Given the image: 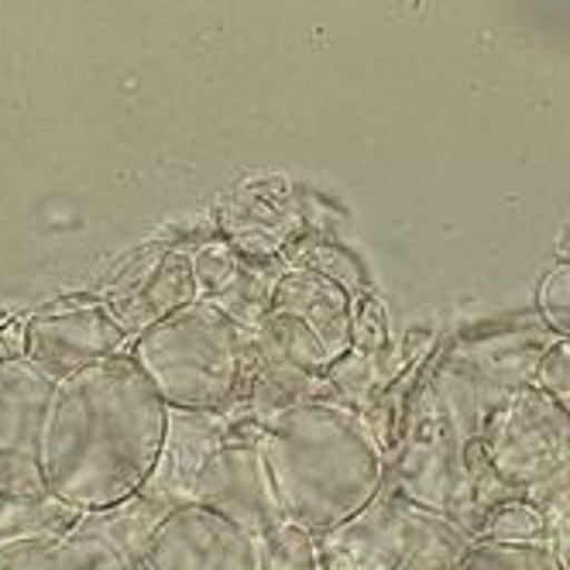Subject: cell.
I'll list each match as a JSON object with an SVG mask.
<instances>
[{
    "mask_svg": "<svg viewBox=\"0 0 570 570\" xmlns=\"http://www.w3.org/2000/svg\"><path fill=\"white\" fill-rule=\"evenodd\" d=\"M169 405L131 361L104 357L56 382L42 433L46 492L79 512L138 495L166 440Z\"/></svg>",
    "mask_w": 570,
    "mask_h": 570,
    "instance_id": "obj_1",
    "label": "cell"
},
{
    "mask_svg": "<svg viewBox=\"0 0 570 570\" xmlns=\"http://www.w3.org/2000/svg\"><path fill=\"white\" fill-rule=\"evenodd\" d=\"M285 519L323 537L368 509L389 481V451L364 413L337 399L303 402L262 430Z\"/></svg>",
    "mask_w": 570,
    "mask_h": 570,
    "instance_id": "obj_2",
    "label": "cell"
},
{
    "mask_svg": "<svg viewBox=\"0 0 570 570\" xmlns=\"http://www.w3.org/2000/svg\"><path fill=\"white\" fill-rule=\"evenodd\" d=\"M252 334L217 303L196 299L135 337L128 354L169 410L230 413L248 372Z\"/></svg>",
    "mask_w": 570,
    "mask_h": 570,
    "instance_id": "obj_3",
    "label": "cell"
},
{
    "mask_svg": "<svg viewBox=\"0 0 570 570\" xmlns=\"http://www.w3.org/2000/svg\"><path fill=\"white\" fill-rule=\"evenodd\" d=\"M316 543L327 570H454L474 547L451 515L416 505L389 481L368 509Z\"/></svg>",
    "mask_w": 570,
    "mask_h": 570,
    "instance_id": "obj_4",
    "label": "cell"
},
{
    "mask_svg": "<svg viewBox=\"0 0 570 570\" xmlns=\"http://www.w3.org/2000/svg\"><path fill=\"white\" fill-rule=\"evenodd\" d=\"M478 446L495 478L525 495L570 464V416L537 385H522L484 423Z\"/></svg>",
    "mask_w": 570,
    "mask_h": 570,
    "instance_id": "obj_5",
    "label": "cell"
},
{
    "mask_svg": "<svg viewBox=\"0 0 570 570\" xmlns=\"http://www.w3.org/2000/svg\"><path fill=\"white\" fill-rule=\"evenodd\" d=\"M196 502L230 519L244 533H252L258 540L285 522V509L278 502L275 481L262 451L258 426L230 420L227 440L210 458V464L203 468V478L196 484Z\"/></svg>",
    "mask_w": 570,
    "mask_h": 570,
    "instance_id": "obj_6",
    "label": "cell"
},
{
    "mask_svg": "<svg viewBox=\"0 0 570 570\" xmlns=\"http://www.w3.org/2000/svg\"><path fill=\"white\" fill-rule=\"evenodd\" d=\"M56 379L28 357L0 361V499H42V433Z\"/></svg>",
    "mask_w": 570,
    "mask_h": 570,
    "instance_id": "obj_7",
    "label": "cell"
},
{
    "mask_svg": "<svg viewBox=\"0 0 570 570\" xmlns=\"http://www.w3.org/2000/svg\"><path fill=\"white\" fill-rule=\"evenodd\" d=\"M128 347L125 327L104 299H62L28 316V361L56 382Z\"/></svg>",
    "mask_w": 570,
    "mask_h": 570,
    "instance_id": "obj_8",
    "label": "cell"
},
{
    "mask_svg": "<svg viewBox=\"0 0 570 570\" xmlns=\"http://www.w3.org/2000/svg\"><path fill=\"white\" fill-rule=\"evenodd\" d=\"M262 540L207 505H179L155 525L145 570H258Z\"/></svg>",
    "mask_w": 570,
    "mask_h": 570,
    "instance_id": "obj_9",
    "label": "cell"
},
{
    "mask_svg": "<svg viewBox=\"0 0 570 570\" xmlns=\"http://www.w3.org/2000/svg\"><path fill=\"white\" fill-rule=\"evenodd\" d=\"M199 299L196 278H193V255L161 248L131 262L117 282L107 289V306L120 320L128 341L151 331L155 323L169 320L176 309Z\"/></svg>",
    "mask_w": 570,
    "mask_h": 570,
    "instance_id": "obj_10",
    "label": "cell"
},
{
    "mask_svg": "<svg viewBox=\"0 0 570 570\" xmlns=\"http://www.w3.org/2000/svg\"><path fill=\"white\" fill-rule=\"evenodd\" d=\"M230 420L227 413H189V410H169L166 440L155 461V471L148 474L141 495L161 502L166 509L193 505L196 484L203 478V468L220 451L227 440Z\"/></svg>",
    "mask_w": 570,
    "mask_h": 570,
    "instance_id": "obj_11",
    "label": "cell"
},
{
    "mask_svg": "<svg viewBox=\"0 0 570 570\" xmlns=\"http://www.w3.org/2000/svg\"><path fill=\"white\" fill-rule=\"evenodd\" d=\"M227 244L244 258H282L303 237V207L282 179H255L240 186L224 210Z\"/></svg>",
    "mask_w": 570,
    "mask_h": 570,
    "instance_id": "obj_12",
    "label": "cell"
},
{
    "mask_svg": "<svg viewBox=\"0 0 570 570\" xmlns=\"http://www.w3.org/2000/svg\"><path fill=\"white\" fill-rule=\"evenodd\" d=\"M316 399H334L327 382H320V379L306 375L303 368H296L289 357L278 354L265 341L262 331H255L248 372H244L237 405L227 416L234 423H248V426L265 430L282 413L296 410V405H303V402H316Z\"/></svg>",
    "mask_w": 570,
    "mask_h": 570,
    "instance_id": "obj_13",
    "label": "cell"
},
{
    "mask_svg": "<svg viewBox=\"0 0 570 570\" xmlns=\"http://www.w3.org/2000/svg\"><path fill=\"white\" fill-rule=\"evenodd\" d=\"M351 303L337 282L293 265H285L275 289V309L303 320L334 361L351 351Z\"/></svg>",
    "mask_w": 570,
    "mask_h": 570,
    "instance_id": "obj_14",
    "label": "cell"
},
{
    "mask_svg": "<svg viewBox=\"0 0 570 570\" xmlns=\"http://www.w3.org/2000/svg\"><path fill=\"white\" fill-rule=\"evenodd\" d=\"M282 272H285V258H244L240 255L234 282L210 303H217L230 320L240 323V327L258 331L268 320V313L275 309V289H278Z\"/></svg>",
    "mask_w": 570,
    "mask_h": 570,
    "instance_id": "obj_15",
    "label": "cell"
},
{
    "mask_svg": "<svg viewBox=\"0 0 570 570\" xmlns=\"http://www.w3.org/2000/svg\"><path fill=\"white\" fill-rule=\"evenodd\" d=\"M389 351L382 354H357V351H347L344 357H337L327 372V389L337 402L351 405L357 413H368L372 402L392 385L399 382L405 372V364H392L385 357Z\"/></svg>",
    "mask_w": 570,
    "mask_h": 570,
    "instance_id": "obj_16",
    "label": "cell"
},
{
    "mask_svg": "<svg viewBox=\"0 0 570 570\" xmlns=\"http://www.w3.org/2000/svg\"><path fill=\"white\" fill-rule=\"evenodd\" d=\"M83 512L42 495V499H4L0 509V543L4 540H31V537H66L76 529Z\"/></svg>",
    "mask_w": 570,
    "mask_h": 570,
    "instance_id": "obj_17",
    "label": "cell"
},
{
    "mask_svg": "<svg viewBox=\"0 0 570 570\" xmlns=\"http://www.w3.org/2000/svg\"><path fill=\"white\" fill-rule=\"evenodd\" d=\"M282 258H285V265H293V268H309V272H316V275H323V278L337 282L351 299L372 293V289H368V272H364V265H361L347 248L334 244V240H323V237H299Z\"/></svg>",
    "mask_w": 570,
    "mask_h": 570,
    "instance_id": "obj_18",
    "label": "cell"
},
{
    "mask_svg": "<svg viewBox=\"0 0 570 570\" xmlns=\"http://www.w3.org/2000/svg\"><path fill=\"white\" fill-rule=\"evenodd\" d=\"M265 334V341L289 357L296 368H303L306 375L320 379V382H327V372H331V364L334 357L327 354V347L320 344V337L306 327L303 320L289 316V313H282V309H272L268 320L258 327Z\"/></svg>",
    "mask_w": 570,
    "mask_h": 570,
    "instance_id": "obj_19",
    "label": "cell"
},
{
    "mask_svg": "<svg viewBox=\"0 0 570 570\" xmlns=\"http://www.w3.org/2000/svg\"><path fill=\"white\" fill-rule=\"evenodd\" d=\"M0 570H94L87 550L66 537H31L0 543Z\"/></svg>",
    "mask_w": 570,
    "mask_h": 570,
    "instance_id": "obj_20",
    "label": "cell"
},
{
    "mask_svg": "<svg viewBox=\"0 0 570 570\" xmlns=\"http://www.w3.org/2000/svg\"><path fill=\"white\" fill-rule=\"evenodd\" d=\"M550 522L529 499H509L495 505L478 525L474 543H547Z\"/></svg>",
    "mask_w": 570,
    "mask_h": 570,
    "instance_id": "obj_21",
    "label": "cell"
},
{
    "mask_svg": "<svg viewBox=\"0 0 570 570\" xmlns=\"http://www.w3.org/2000/svg\"><path fill=\"white\" fill-rule=\"evenodd\" d=\"M258 570H327L320 557V543L309 529L285 519L268 537H262Z\"/></svg>",
    "mask_w": 570,
    "mask_h": 570,
    "instance_id": "obj_22",
    "label": "cell"
},
{
    "mask_svg": "<svg viewBox=\"0 0 570 570\" xmlns=\"http://www.w3.org/2000/svg\"><path fill=\"white\" fill-rule=\"evenodd\" d=\"M454 570H563L550 543H474Z\"/></svg>",
    "mask_w": 570,
    "mask_h": 570,
    "instance_id": "obj_23",
    "label": "cell"
},
{
    "mask_svg": "<svg viewBox=\"0 0 570 570\" xmlns=\"http://www.w3.org/2000/svg\"><path fill=\"white\" fill-rule=\"evenodd\" d=\"M237 265H240V255L234 252V244H227V240L203 244V248L193 255V278H196L199 299H217L234 282Z\"/></svg>",
    "mask_w": 570,
    "mask_h": 570,
    "instance_id": "obj_24",
    "label": "cell"
},
{
    "mask_svg": "<svg viewBox=\"0 0 570 570\" xmlns=\"http://www.w3.org/2000/svg\"><path fill=\"white\" fill-rule=\"evenodd\" d=\"M351 351L357 354H382L389 351V320L375 293L357 296L351 303Z\"/></svg>",
    "mask_w": 570,
    "mask_h": 570,
    "instance_id": "obj_25",
    "label": "cell"
},
{
    "mask_svg": "<svg viewBox=\"0 0 570 570\" xmlns=\"http://www.w3.org/2000/svg\"><path fill=\"white\" fill-rule=\"evenodd\" d=\"M537 306L550 334L570 337V265H557L553 272H547V278L540 282Z\"/></svg>",
    "mask_w": 570,
    "mask_h": 570,
    "instance_id": "obj_26",
    "label": "cell"
},
{
    "mask_svg": "<svg viewBox=\"0 0 570 570\" xmlns=\"http://www.w3.org/2000/svg\"><path fill=\"white\" fill-rule=\"evenodd\" d=\"M533 385L540 392H547L570 416V337H557L543 351V357L537 364V375H533Z\"/></svg>",
    "mask_w": 570,
    "mask_h": 570,
    "instance_id": "obj_27",
    "label": "cell"
},
{
    "mask_svg": "<svg viewBox=\"0 0 570 570\" xmlns=\"http://www.w3.org/2000/svg\"><path fill=\"white\" fill-rule=\"evenodd\" d=\"M28 357V316H11L0 323V361Z\"/></svg>",
    "mask_w": 570,
    "mask_h": 570,
    "instance_id": "obj_28",
    "label": "cell"
},
{
    "mask_svg": "<svg viewBox=\"0 0 570 570\" xmlns=\"http://www.w3.org/2000/svg\"><path fill=\"white\" fill-rule=\"evenodd\" d=\"M550 550H553V557H557V563L563 567V570H570V512L550 529Z\"/></svg>",
    "mask_w": 570,
    "mask_h": 570,
    "instance_id": "obj_29",
    "label": "cell"
},
{
    "mask_svg": "<svg viewBox=\"0 0 570 570\" xmlns=\"http://www.w3.org/2000/svg\"><path fill=\"white\" fill-rule=\"evenodd\" d=\"M0 509H4V499H0Z\"/></svg>",
    "mask_w": 570,
    "mask_h": 570,
    "instance_id": "obj_30",
    "label": "cell"
}]
</instances>
